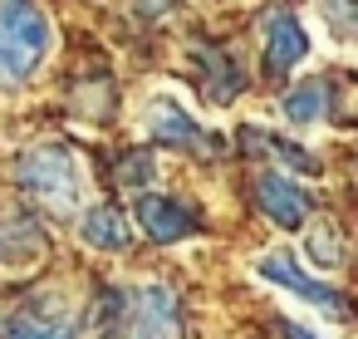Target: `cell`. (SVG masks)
I'll return each instance as SVG.
<instances>
[{"label": "cell", "mask_w": 358, "mask_h": 339, "mask_svg": "<svg viewBox=\"0 0 358 339\" xmlns=\"http://www.w3.org/2000/svg\"><path fill=\"white\" fill-rule=\"evenodd\" d=\"M55 50V20L35 0H0V89H20Z\"/></svg>", "instance_id": "cell-1"}, {"label": "cell", "mask_w": 358, "mask_h": 339, "mask_svg": "<svg viewBox=\"0 0 358 339\" xmlns=\"http://www.w3.org/2000/svg\"><path fill=\"white\" fill-rule=\"evenodd\" d=\"M260 45H265V69H275V74L294 69V64L309 55V35H304V25H299L289 11L265 15V25H260Z\"/></svg>", "instance_id": "cell-8"}, {"label": "cell", "mask_w": 358, "mask_h": 339, "mask_svg": "<svg viewBox=\"0 0 358 339\" xmlns=\"http://www.w3.org/2000/svg\"><path fill=\"white\" fill-rule=\"evenodd\" d=\"M250 138H255V143H265V148H270L280 162H289L294 172H319V158H314V153H304L299 143H289V138H260V133H250Z\"/></svg>", "instance_id": "cell-15"}, {"label": "cell", "mask_w": 358, "mask_h": 339, "mask_svg": "<svg viewBox=\"0 0 358 339\" xmlns=\"http://www.w3.org/2000/svg\"><path fill=\"white\" fill-rule=\"evenodd\" d=\"M148 138L157 143V148H187V153H201L206 143H211V133L177 104V99H152L148 104Z\"/></svg>", "instance_id": "cell-5"}, {"label": "cell", "mask_w": 358, "mask_h": 339, "mask_svg": "<svg viewBox=\"0 0 358 339\" xmlns=\"http://www.w3.org/2000/svg\"><path fill=\"white\" fill-rule=\"evenodd\" d=\"M118 182H123V187H148V182H152V153H148V148L133 153V158L118 167Z\"/></svg>", "instance_id": "cell-16"}, {"label": "cell", "mask_w": 358, "mask_h": 339, "mask_svg": "<svg viewBox=\"0 0 358 339\" xmlns=\"http://www.w3.org/2000/svg\"><path fill=\"white\" fill-rule=\"evenodd\" d=\"M40 246H45V241H40V231H35L30 221H20V216L6 221V216H0V270H6V265H10V270L30 265V261L40 256Z\"/></svg>", "instance_id": "cell-13"}, {"label": "cell", "mask_w": 358, "mask_h": 339, "mask_svg": "<svg viewBox=\"0 0 358 339\" xmlns=\"http://www.w3.org/2000/svg\"><path fill=\"white\" fill-rule=\"evenodd\" d=\"M79 241L113 256V251H128L133 246V226H128V216L118 207H89L79 216Z\"/></svg>", "instance_id": "cell-10"}, {"label": "cell", "mask_w": 358, "mask_h": 339, "mask_svg": "<svg viewBox=\"0 0 358 339\" xmlns=\"http://www.w3.org/2000/svg\"><path fill=\"white\" fill-rule=\"evenodd\" d=\"M324 11L334 20V40H348V30H353V0H324Z\"/></svg>", "instance_id": "cell-17"}, {"label": "cell", "mask_w": 358, "mask_h": 339, "mask_svg": "<svg viewBox=\"0 0 358 339\" xmlns=\"http://www.w3.org/2000/svg\"><path fill=\"white\" fill-rule=\"evenodd\" d=\"M99 339H128V329L113 319V324H103V334H99Z\"/></svg>", "instance_id": "cell-19"}, {"label": "cell", "mask_w": 358, "mask_h": 339, "mask_svg": "<svg viewBox=\"0 0 358 339\" xmlns=\"http://www.w3.org/2000/svg\"><path fill=\"white\" fill-rule=\"evenodd\" d=\"M309 261H319L324 270H338L343 265V241L329 221H319V231H309Z\"/></svg>", "instance_id": "cell-14"}, {"label": "cell", "mask_w": 358, "mask_h": 339, "mask_svg": "<svg viewBox=\"0 0 358 339\" xmlns=\"http://www.w3.org/2000/svg\"><path fill=\"white\" fill-rule=\"evenodd\" d=\"M196 60H201V94L206 99H216V104H231L241 89H245V74L236 69V60L231 55H221V50H211V45H196Z\"/></svg>", "instance_id": "cell-11"}, {"label": "cell", "mask_w": 358, "mask_h": 339, "mask_svg": "<svg viewBox=\"0 0 358 339\" xmlns=\"http://www.w3.org/2000/svg\"><path fill=\"white\" fill-rule=\"evenodd\" d=\"M280 334H285V339H324V334H314V329H304V324H294V319H285Z\"/></svg>", "instance_id": "cell-18"}, {"label": "cell", "mask_w": 358, "mask_h": 339, "mask_svg": "<svg viewBox=\"0 0 358 339\" xmlns=\"http://www.w3.org/2000/svg\"><path fill=\"white\" fill-rule=\"evenodd\" d=\"M15 182L45 207H74L79 187H84V172H79V158L64 143H40L15 162Z\"/></svg>", "instance_id": "cell-2"}, {"label": "cell", "mask_w": 358, "mask_h": 339, "mask_svg": "<svg viewBox=\"0 0 358 339\" xmlns=\"http://www.w3.org/2000/svg\"><path fill=\"white\" fill-rule=\"evenodd\" d=\"M280 109H285V118H289L294 128H319V123L329 118V84H324V79H304V84H294V89L280 99Z\"/></svg>", "instance_id": "cell-12"}, {"label": "cell", "mask_w": 358, "mask_h": 339, "mask_svg": "<svg viewBox=\"0 0 358 339\" xmlns=\"http://www.w3.org/2000/svg\"><path fill=\"white\" fill-rule=\"evenodd\" d=\"M255 275H260L265 285H275V290L304 300L309 310H319V314H329V319H343V314H348L343 290L329 285V280H319V275H309V270L294 261V251H280V246H275V251H260V256H255Z\"/></svg>", "instance_id": "cell-3"}, {"label": "cell", "mask_w": 358, "mask_h": 339, "mask_svg": "<svg viewBox=\"0 0 358 339\" xmlns=\"http://www.w3.org/2000/svg\"><path fill=\"white\" fill-rule=\"evenodd\" d=\"M138 226H143L152 241H162V246H177V241H187V236L201 231V221H196V212H192L187 202L157 197V192L138 202Z\"/></svg>", "instance_id": "cell-7"}, {"label": "cell", "mask_w": 358, "mask_h": 339, "mask_svg": "<svg viewBox=\"0 0 358 339\" xmlns=\"http://www.w3.org/2000/svg\"><path fill=\"white\" fill-rule=\"evenodd\" d=\"M128 310V339H182V314H177V295L167 285H143L133 295Z\"/></svg>", "instance_id": "cell-4"}, {"label": "cell", "mask_w": 358, "mask_h": 339, "mask_svg": "<svg viewBox=\"0 0 358 339\" xmlns=\"http://www.w3.org/2000/svg\"><path fill=\"white\" fill-rule=\"evenodd\" d=\"M0 339H79V319L45 310V300H30L25 310L0 319Z\"/></svg>", "instance_id": "cell-9"}, {"label": "cell", "mask_w": 358, "mask_h": 339, "mask_svg": "<svg viewBox=\"0 0 358 339\" xmlns=\"http://www.w3.org/2000/svg\"><path fill=\"white\" fill-rule=\"evenodd\" d=\"M255 197H260V212H265L280 231H299V226L309 221V192H304L294 177H285V172H265V177L255 182Z\"/></svg>", "instance_id": "cell-6"}]
</instances>
